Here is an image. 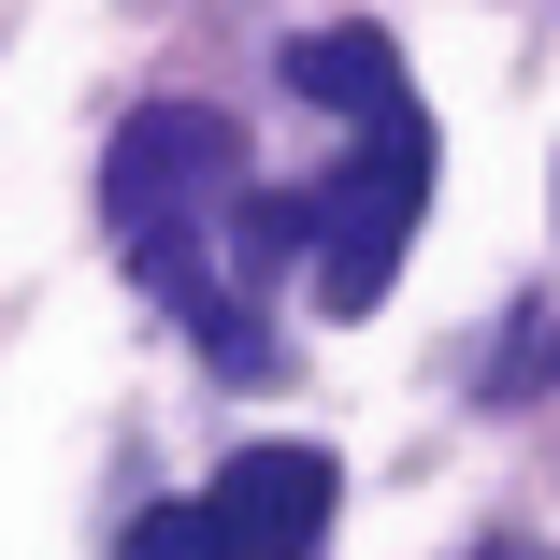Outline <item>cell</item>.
<instances>
[{
  "instance_id": "1",
  "label": "cell",
  "mask_w": 560,
  "mask_h": 560,
  "mask_svg": "<svg viewBox=\"0 0 560 560\" xmlns=\"http://www.w3.org/2000/svg\"><path fill=\"white\" fill-rule=\"evenodd\" d=\"M360 173H330L316 187V302L330 316H374L388 273H402V231H417V201H431V130H417V101H388V116H360Z\"/></svg>"
},
{
  "instance_id": "2",
  "label": "cell",
  "mask_w": 560,
  "mask_h": 560,
  "mask_svg": "<svg viewBox=\"0 0 560 560\" xmlns=\"http://www.w3.org/2000/svg\"><path fill=\"white\" fill-rule=\"evenodd\" d=\"M215 201H245V130L201 101H144L101 159V215L130 245H173V231H215Z\"/></svg>"
},
{
  "instance_id": "3",
  "label": "cell",
  "mask_w": 560,
  "mask_h": 560,
  "mask_svg": "<svg viewBox=\"0 0 560 560\" xmlns=\"http://www.w3.org/2000/svg\"><path fill=\"white\" fill-rule=\"evenodd\" d=\"M330 503H346V475H330V445H245L231 475H215V546L231 560H316Z\"/></svg>"
},
{
  "instance_id": "4",
  "label": "cell",
  "mask_w": 560,
  "mask_h": 560,
  "mask_svg": "<svg viewBox=\"0 0 560 560\" xmlns=\"http://www.w3.org/2000/svg\"><path fill=\"white\" fill-rule=\"evenodd\" d=\"M288 86L330 101V116H388V101H402V44L388 30H302L288 44Z\"/></svg>"
},
{
  "instance_id": "5",
  "label": "cell",
  "mask_w": 560,
  "mask_h": 560,
  "mask_svg": "<svg viewBox=\"0 0 560 560\" xmlns=\"http://www.w3.org/2000/svg\"><path fill=\"white\" fill-rule=\"evenodd\" d=\"M116 560H231V546H215V517L201 503H159V517H130V546Z\"/></svg>"
}]
</instances>
